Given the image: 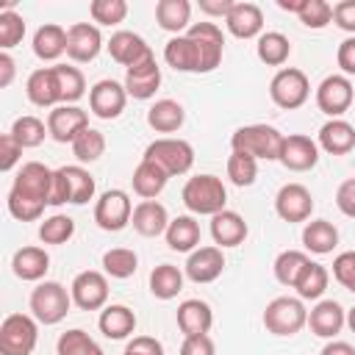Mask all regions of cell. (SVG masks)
I'll return each mask as SVG.
<instances>
[{
	"instance_id": "obj_1",
	"label": "cell",
	"mask_w": 355,
	"mask_h": 355,
	"mask_svg": "<svg viewBox=\"0 0 355 355\" xmlns=\"http://www.w3.org/2000/svg\"><path fill=\"white\" fill-rule=\"evenodd\" d=\"M183 205L197 216H214L227 205V189L216 175H194L180 191Z\"/></svg>"
},
{
	"instance_id": "obj_2",
	"label": "cell",
	"mask_w": 355,
	"mask_h": 355,
	"mask_svg": "<svg viewBox=\"0 0 355 355\" xmlns=\"http://www.w3.org/2000/svg\"><path fill=\"white\" fill-rule=\"evenodd\" d=\"M283 133L272 125H244L239 130H233L230 136V150L236 153H247L255 161H277L280 158V147H283Z\"/></svg>"
},
{
	"instance_id": "obj_3",
	"label": "cell",
	"mask_w": 355,
	"mask_h": 355,
	"mask_svg": "<svg viewBox=\"0 0 355 355\" xmlns=\"http://www.w3.org/2000/svg\"><path fill=\"white\" fill-rule=\"evenodd\" d=\"M94 197V178L89 175V169L69 164V166H58L53 172V194H50V205H86Z\"/></svg>"
},
{
	"instance_id": "obj_4",
	"label": "cell",
	"mask_w": 355,
	"mask_h": 355,
	"mask_svg": "<svg viewBox=\"0 0 355 355\" xmlns=\"http://www.w3.org/2000/svg\"><path fill=\"white\" fill-rule=\"evenodd\" d=\"M308 324V308L300 297H275L263 311V327L272 336H297Z\"/></svg>"
},
{
	"instance_id": "obj_5",
	"label": "cell",
	"mask_w": 355,
	"mask_h": 355,
	"mask_svg": "<svg viewBox=\"0 0 355 355\" xmlns=\"http://www.w3.org/2000/svg\"><path fill=\"white\" fill-rule=\"evenodd\" d=\"M72 308V294L55 283V280H44L31 291V313L39 324H58Z\"/></svg>"
},
{
	"instance_id": "obj_6",
	"label": "cell",
	"mask_w": 355,
	"mask_h": 355,
	"mask_svg": "<svg viewBox=\"0 0 355 355\" xmlns=\"http://www.w3.org/2000/svg\"><path fill=\"white\" fill-rule=\"evenodd\" d=\"M141 158L158 164L169 178H175V175H186L191 169V164H194V147L186 139L164 136V139L150 141Z\"/></svg>"
},
{
	"instance_id": "obj_7",
	"label": "cell",
	"mask_w": 355,
	"mask_h": 355,
	"mask_svg": "<svg viewBox=\"0 0 355 355\" xmlns=\"http://www.w3.org/2000/svg\"><path fill=\"white\" fill-rule=\"evenodd\" d=\"M39 341V322L28 313H8L0 324V355H31Z\"/></svg>"
},
{
	"instance_id": "obj_8",
	"label": "cell",
	"mask_w": 355,
	"mask_h": 355,
	"mask_svg": "<svg viewBox=\"0 0 355 355\" xmlns=\"http://www.w3.org/2000/svg\"><path fill=\"white\" fill-rule=\"evenodd\" d=\"M269 97L277 108L294 111L300 105H305V100L311 97V83L308 75L297 67H283L275 72L272 83H269Z\"/></svg>"
},
{
	"instance_id": "obj_9",
	"label": "cell",
	"mask_w": 355,
	"mask_h": 355,
	"mask_svg": "<svg viewBox=\"0 0 355 355\" xmlns=\"http://www.w3.org/2000/svg\"><path fill=\"white\" fill-rule=\"evenodd\" d=\"M53 172L50 166H44L42 161H28L19 166L14 183H11V194L17 197H25V200H33V202H42V205H50V194H53Z\"/></svg>"
},
{
	"instance_id": "obj_10",
	"label": "cell",
	"mask_w": 355,
	"mask_h": 355,
	"mask_svg": "<svg viewBox=\"0 0 355 355\" xmlns=\"http://www.w3.org/2000/svg\"><path fill=\"white\" fill-rule=\"evenodd\" d=\"M130 216H133V202L122 189H108L94 202V222L100 230L119 233L122 227L130 225Z\"/></svg>"
},
{
	"instance_id": "obj_11",
	"label": "cell",
	"mask_w": 355,
	"mask_h": 355,
	"mask_svg": "<svg viewBox=\"0 0 355 355\" xmlns=\"http://www.w3.org/2000/svg\"><path fill=\"white\" fill-rule=\"evenodd\" d=\"M186 36L197 44L200 53V72H214L222 64V53H225V36L222 28L216 22H191V28L186 31Z\"/></svg>"
},
{
	"instance_id": "obj_12",
	"label": "cell",
	"mask_w": 355,
	"mask_h": 355,
	"mask_svg": "<svg viewBox=\"0 0 355 355\" xmlns=\"http://www.w3.org/2000/svg\"><path fill=\"white\" fill-rule=\"evenodd\" d=\"M69 294L80 311H100L108 302V277L97 269L78 272L69 286Z\"/></svg>"
},
{
	"instance_id": "obj_13",
	"label": "cell",
	"mask_w": 355,
	"mask_h": 355,
	"mask_svg": "<svg viewBox=\"0 0 355 355\" xmlns=\"http://www.w3.org/2000/svg\"><path fill=\"white\" fill-rule=\"evenodd\" d=\"M352 80L347 75H327L316 86V105L330 119H341V114L352 105Z\"/></svg>"
},
{
	"instance_id": "obj_14",
	"label": "cell",
	"mask_w": 355,
	"mask_h": 355,
	"mask_svg": "<svg viewBox=\"0 0 355 355\" xmlns=\"http://www.w3.org/2000/svg\"><path fill=\"white\" fill-rule=\"evenodd\" d=\"M103 50V33L94 22H75L67 28V55L75 64H89Z\"/></svg>"
},
{
	"instance_id": "obj_15",
	"label": "cell",
	"mask_w": 355,
	"mask_h": 355,
	"mask_svg": "<svg viewBox=\"0 0 355 355\" xmlns=\"http://www.w3.org/2000/svg\"><path fill=\"white\" fill-rule=\"evenodd\" d=\"M125 103H128L125 83H116L111 78H103L89 89V108L100 119H116L125 111Z\"/></svg>"
},
{
	"instance_id": "obj_16",
	"label": "cell",
	"mask_w": 355,
	"mask_h": 355,
	"mask_svg": "<svg viewBox=\"0 0 355 355\" xmlns=\"http://www.w3.org/2000/svg\"><path fill=\"white\" fill-rule=\"evenodd\" d=\"M275 214L283 222H308L313 214V197L302 183H286L280 186L275 197Z\"/></svg>"
},
{
	"instance_id": "obj_17",
	"label": "cell",
	"mask_w": 355,
	"mask_h": 355,
	"mask_svg": "<svg viewBox=\"0 0 355 355\" xmlns=\"http://www.w3.org/2000/svg\"><path fill=\"white\" fill-rule=\"evenodd\" d=\"M89 128V114L78 105H55L47 114V130L58 144H72Z\"/></svg>"
},
{
	"instance_id": "obj_18",
	"label": "cell",
	"mask_w": 355,
	"mask_h": 355,
	"mask_svg": "<svg viewBox=\"0 0 355 355\" xmlns=\"http://www.w3.org/2000/svg\"><path fill=\"white\" fill-rule=\"evenodd\" d=\"M288 172H308L319 161V144L305 136V133H291L283 139L280 158H277Z\"/></svg>"
},
{
	"instance_id": "obj_19",
	"label": "cell",
	"mask_w": 355,
	"mask_h": 355,
	"mask_svg": "<svg viewBox=\"0 0 355 355\" xmlns=\"http://www.w3.org/2000/svg\"><path fill=\"white\" fill-rule=\"evenodd\" d=\"M158 86H161V67H158L155 55H150V58H144V61H139V64L125 69V92H128V97L150 100V97H155Z\"/></svg>"
},
{
	"instance_id": "obj_20",
	"label": "cell",
	"mask_w": 355,
	"mask_h": 355,
	"mask_svg": "<svg viewBox=\"0 0 355 355\" xmlns=\"http://www.w3.org/2000/svg\"><path fill=\"white\" fill-rule=\"evenodd\" d=\"M183 272L191 283H214L225 272L222 247H197L194 252H189Z\"/></svg>"
},
{
	"instance_id": "obj_21",
	"label": "cell",
	"mask_w": 355,
	"mask_h": 355,
	"mask_svg": "<svg viewBox=\"0 0 355 355\" xmlns=\"http://www.w3.org/2000/svg\"><path fill=\"white\" fill-rule=\"evenodd\" d=\"M347 324V311L336 300H319L308 311V327L319 338H336Z\"/></svg>"
},
{
	"instance_id": "obj_22",
	"label": "cell",
	"mask_w": 355,
	"mask_h": 355,
	"mask_svg": "<svg viewBox=\"0 0 355 355\" xmlns=\"http://www.w3.org/2000/svg\"><path fill=\"white\" fill-rule=\"evenodd\" d=\"M105 47H108L111 58H114L116 64H122L125 69L153 55L150 44H147L139 33H133V31H116V33H111V39H108Z\"/></svg>"
},
{
	"instance_id": "obj_23",
	"label": "cell",
	"mask_w": 355,
	"mask_h": 355,
	"mask_svg": "<svg viewBox=\"0 0 355 355\" xmlns=\"http://www.w3.org/2000/svg\"><path fill=\"white\" fill-rule=\"evenodd\" d=\"M25 94L33 105L39 108H55L61 105V92H58V78H55V69L53 67H42V69H33L28 75V83H25Z\"/></svg>"
},
{
	"instance_id": "obj_24",
	"label": "cell",
	"mask_w": 355,
	"mask_h": 355,
	"mask_svg": "<svg viewBox=\"0 0 355 355\" xmlns=\"http://www.w3.org/2000/svg\"><path fill=\"white\" fill-rule=\"evenodd\" d=\"M169 222H172V219H169L166 208H164L158 200H141V202L133 208V216H130L133 230H136L139 236H144V239H155V236L166 233Z\"/></svg>"
},
{
	"instance_id": "obj_25",
	"label": "cell",
	"mask_w": 355,
	"mask_h": 355,
	"mask_svg": "<svg viewBox=\"0 0 355 355\" xmlns=\"http://www.w3.org/2000/svg\"><path fill=\"white\" fill-rule=\"evenodd\" d=\"M225 25L236 39H255L263 33V11L255 3H233Z\"/></svg>"
},
{
	"instance_id": "obj_26",
	"label": "cell",
	"mask_w": 355,
	"mask_h": 355,
	"mask_svg": "<svg viewBox=\"0 0 355 355\" xmlns=\"http://www.w3.org/2000/svg\"><path fill=\"white\" fill-rule=\"evenodd\" d=\"M211 324H214V311L205 300L191 297L178 305V327L183 336H208Z\"/></svg>"
},
{
	"instance_id": "obj_27",
	"label": "cell",
	"mask_w": 355,
	"mask_h": 355,
	"mask_svg": "<svg viewBox=\"0 0 355 355\" xmlns=\"http://www.w3.org/2000/svg\"><path fill=\"white\" fill-rule=\"evenodd\" d=\"M247 233H250V227H247L244 216L230 208L211 216V236H214L216 247H239L247 239Z\"/></svg>"
},
{
	"instance_id": "obj_28",
	"label": "cell",
	"mask_w": 355,
	"mask_h": 355,
	"mask_svg": "<svg viewBox=\"0 0 355 355\" xmlns=\"http://www.w3.org/2000/svg\"><path fill=\"white\" fill-rule=\"evenodd\" d=\"M316 144H319V150H324L330 155H347L355 150V128L347 119H327L319 128Z\"/></svg>"
},
{
	"instance_id": "obj_29",
	"label": "cell",
	"mask_w": 355,
	"mask_h": 355,
	"mask_svg": "<svg viewBox=\"0 0 355 355\" xmlns=\"http://www.w3.org/2000/svg\"><path fill=\"white\" fill-rule=\"evenodd\" d=\"M11 269H14V275L19 277V280H28V283H36V280H42L44 275H47V269H50V255H47V250H42V247H19L17 252H14V258H11Z\"/></svg>"
},
{
	"instance_id": "obj_30",
	"label": "cell",
	"mask_w": 355,
	"mask_h": 355,
	"mask_svg": "<svg viewBox=\"0 0 355 355\" xmlns=\"http://www.w3.org/2000/svg\"><path fill=\"white\" fill-rule=\"evenodd\" d=\"M97 327L105 338L111 341H119V338H128L133 336L136 330V313L128 308V305H105L100 311V319H97Z\"/></svg>"
},
{
	"instance_id": "obj_31",
	"label": "cell",
	"mask_w": 355,
	"mask_h": 355,
	"mask_svg": "<svg viewBox=\"0 0 355 355\" xmlns=\"http://www.w3.org/2000/svg\"><path fill=\"white\" fill-rule=\"evenodd\" d=\"M302 244L313 255H330L338 247V230L327 219H311L302 227Z\"/></svg>"
},
{
	"instance_id": "obj_32",
	"label": "cell",
	"mask_w": 355,
	"mask_h": 355,
	"mask_svg": "<svg viewBox=\"0 0 355 355\" xmlns=\"http://www.w3.org/2000/svg\"><path fill=\"white\" fill-rule=\"evenodd\" d=\"M155 22H158V28L180 36V31L191 28V3L189 0H158Z\"/></svg>"
},
{
	"instance_id": "obj_33",
	"label": "cell",
	"mask_w": 355,
	"mask_h": 355,
	"mask_svg": "<svg viewBox=\"0 0 355 355\" xmlns=\"http://www.w3.org/2000/svg\"><path fill=\"white\" fill-rule=\"evenodd\" d=\"M164 61L178 69V72H200V53H197V44L180 33V36H172L164 47Z\"/></svg>"
},
{
	"instance_id": "obj_34",
	"label": "cell",
	"mask_w": 355,
	"mask_h": 355,
	"mask_svg": "<svg viewBox=\"0 0 355 355\" xmlns=\"http://www.w3.org/2000/svg\"><path fill=\"white\" fill-rule=\"evenodd\" d=\"M166 180H169V175H166L158 164H153V161H147V158L139 161V166L133 169V178H130L133 191H136L141 200H155V197L164 191Z\"/></svg>"
},
{
	"instance_id": "obj_35",
	"label": "cell",
	"mask_w": 355,
	"mask_h": 355,
	"mask_svg": "<svg viewBox=\"0 0 355 355\" xmlns=\"http://www.w3.org/2000/svg\"><path fill=\"white\" fill-rule=\"evenodd\" d=\"M164 236H166L169 250H175V252H194L200 247V222L194 216H189V214L175 216Z\"/></svg>"
},
{
	"instance_id": "obj_36",
	"label": "cell",
	"mask_w": 355,
	"mask_h": 355,
	"mask_svg": "<svg viewBox=\"0 0 355 355\" xmlns=\"http://www.w3.org/2000/svg\"><path fill=\"white\" fill-rule=\"evenodd\" d=\"M186 122V111L178 100H155L147 111V125L155 133H175Z\"/></svg>"
},
{
	"instance_id": "obj_37",
	"label": "cell",
	"mask_w": 355,
	"mask_h": 355,
	"mask_svg": "<svg viewBox=\"0 0 355 355\" xmlns=\"http://www.w3.org/2000/svg\"><path fill=\"white\" fill-rule=\"evenodd\" d=\"M67 53V31L55 22H47L42 25L36 33H33V55L42 58V61H55Z\"/></svg>"
},
{
	"instance_id": "obj_38",
	"label": "cell",
	"mask_w": 355,
	"mask_h": 355,
	"mask_svg": "<svg viewBox=\"0 0 355 355\" xmlns=\"http://www.w3.org/2000/svg\"><path fill=\"white\" fill-rule=\"evenodd\" d=\"M255 53L266 67H283L288 61V55H291V42L280 31H266V33L258 36Z\"/></svg>"
},
{
	"instance_id": "obj_39",
	"label": "cell",
	"mask_w": 355,
	"mask_h": 355,
	"mask_svg": "<svg viewBox=\"0 0 355 355\" xmlns=\"http://www.w3.org/2000/svg\"><path fill=\"white\" fill-rule=\"evenodd\" d=\"M183 275L175 263H158L153 272H150V291L153 297L158 300H175L183 288Z\"/></svg>"
},
{
	"instance_id": "obj_40",
	"label": "cell",
	"mask_w": 355,
	"mask_h": 355,
	"mask_svg": "<svg viewBox=\"0 0 355 355\" xmlns=\"http://www.w3.org/2000/svg\"><path fill=\"white\" fill-rule=\"evenodd\" d=\"M308 255L302 252V250H283L277 258H275V280L280 283V286H286V288H294L297 286V280H300V275H302V269L308 266Z\"/></svg>"
},
{
	"instance_id": "obj_41",
	"label": "cell",
	"mask_w": 355,
	"mask_h": 355,
	"mask_svg": "<svg viewBox=\"0 0 355 355\" xmlns=\"http://www.w3.org/2000/svg\"><path fill=\"white\" fill-rule=\"evenodd\" d=\"M55 78H58V92H61V105H75L86 94V78L78 67L69 64H55Z\"/></svg>"
},
{
	"instance_id": "obj_42",
	"label": "cell",
	"mask_w": 355,
	"mask_h": 355,
	"mask_svg": "<svg viewBox=\"0 0 355 355\" xmlns=\"http://www.w3.org/2000/svg\"><path fill=\"white\" fill-rule=\"evenodd\" d=\"M327 283H330V272L316 263V261H308V266L302 269L300 280H297V297L300 300H319L324 291H327Z\"/></svg>"
},
{
	"instance_id": "obj_43",
	"label": "cell",
	"mask_w": 355,
	"mask_h": 355,
	"mask_svg": "<svg viewBox=\"0 0 355 355\" xmlns=\"http://www.w3.org/2000/svg\"><path fill=\"white\" fill-rule=\"evenodd\" d=\"M8 133H11V136L19 141V147H22V150H28V147H39V144L44 141V136H50L47 125H44L39 116H33V114L17 116Z\"/></svg>"
},
{
	"instance_id": "obj_44",
	"label": "cell",
	"mask_w": 355,
	"mask_h": 355,
	"mask_svg": "<svg viewBox=\"0 0 355 355\" xmlns=\"http://www.w3.org/2000/svg\"><path fill=\"white\" fill-rule=\"evenodd\" d=\"M139 266V255L128 247H114L103 252V272L116 280H128Z\"/></svg>"
},
{
	"instance_id": "obj_45",
	"label": "cell",
	"mask_w": 355,
	"mask_h": 355,
	"mask_svg": "<svg viewBox=\"0 0 355 355\" xmlns=\"http://www.w3.org/2000/svg\"><path fill=\"white\" fill-rule=\"evenodd\" d=\"M55 352L58 355H103L97 341L80 327H72V330L61 333L58 341H55Z\"/></svg>"
},
{
	"instance_id": "obj_46",
	"label": "cell",
	"mask_w": 355,
	"mask_h": 355,
	"mask_svg": "<svg viewBox=\"0 0 355 355\" xmlns=\"http://www.w3.org/2000/svg\"><path fill=\"white\" fill-rule=\"evenodd\" d=\"M75 236V219L67 214H53L39 225V239L44 244H67Z\"/></svg>"
},
{
	"instance_id": "obj_47",
	"label": "cell",
	"mask_w": 355,
	"mask_h": 355,
	"mask_svg": "<svg viewBox=\"0 0 355 355\" xmlns=\"http://www.w3.org/2000/svg\"><path fill=\"white\" fill-rule=\"evenodd\" d=\"M105 153V136L97 128H86L75 141H72V155L80 164H92Z\"/></svg>"
},
{
	"instance_id": "obj_48",
	"label": "cell",
	"mask_w": 355,
	"mask_h": 355,
	"mask_svg": "<svg viewBox=\"0 0 355 355\" xmlns=\"http://www.w3.org/2000/svg\"><path fill=\"white\" fill-rule=\"evenodd\" d=\"M227 178H230V183L239 186V189L252 186L255 178H258V161H255L252 155H247V153H236V150H233L230 158H227Z\"/></svg>"
},
{
	"instance_id": "obj_49",
	"label": "cell",
	"mask_w": 355,
	"mask_h": 355,
	"mask_svg": "<svg viewBox=\"0 0 355 355\" xmlns=\"http://www.w3.org/2000/svg\"><path fill=\"white\" fill-rule=\"evenodd\" d=\"M25 36V19L22 14H17L14 8H3L0 11V47L3 53H8L11 47H17Z\"/></svg>"
},
{
	"instance_id": "obj_50",
	"label": "cell",
	"mask_w": 355,
	"mask_h": 355,
	"mask_svg": "<svg viewBox=\"0 0 355 355\" xmlns=\"http://www.w3.org/2000/svg\"><path fill=\"white\" fill-rule=\"evenodd\" d=\"M89 14L97 25H119L128 17V3L125 0H92Z\"/></svg>"
},
{
	"instance_id": "obj_51",
	"label": "cell",
	"mask_w": 355,
	"mask_h": 355,
	"mask_svg": "<svg viewBox=\"0 0 355 355\" xmlns=\"http://www.w3.org/2000/svg\"><path fill=\"white\" fill-rule=\"evenodd\" d=\"M297 17H300V22H302L305 28L322 31L324 25L333 22V6H330L327 0H305L302 11H300Z\"/></svg>"
},
{
	"instance_id": "obj_52",
	"label": "cell",
	"mask_w": 355,
	"mask_h": 355,
	"mask_svg": "<svg viewBox=\"0 0 355 355\" xmlns=\"http://www.w3.org/2000/svg\"><path fill=\"white\" fill-rule=\"evenodd\" d=\"M6 205H8V214L19 222H36L42 214H44V205L42 202H33V200H25V197H17L8 191L6 197Z\"/></svg>"
},
{
	"instance_id": "obj_53",
	"label": "cell",
	"mask_w": 355,
	"mask_h": 355,
	"mask_svg": "<svg viewBox=\"0 0 355 355\" xmlns=\"http://www.w3.org/2000/svg\"><path fill=\"white\" fill-rule=\"evenodd\" d=\"M333 277L355 294V250H347V252H338L333 258Z\"/></svg>"
},
{
	"instance_id": "obj_54",
	"label": "cell",
	"mask_w": 355,
	"mask_h": 355,
	"mask_svg": "<svg viewBox=\"0 0 355 355\" xmlns=\"http://www.w3.org/2000/svg\"><path fill=\"white\" fill-rule=\"evenodd\" d=\"M19 155H22L19 141L11 133H3L0 136V169L3 172H11L17 166V161H19Z\"/></svg>"
},
{
	"instance_id": "obj_55",
	"label": "cell",
	"mask_w": 355,
	"mask_h": 355,
	"mask_svg": "<svg viewBox=\"0 0 355 355\" xmlns=\"http://www.w3.org/2000/svg\"><path fill=\"white\" fill-rule=\"evenodd\" d=\"M122 355H164V344L153 336H133Z\"/></svg>"
},
{
	"instance_id": "obj_56",
	"label": "cell",
	"mask_w": 355,
	"mask_h": 355,
	"mask_svg": "<svg viewBox=\"0 0 355 355\" xmlns=\"http://www.w3.org/2000/svg\"><path fill=\"white\" fill-rule=\"evenodd\" d=\"M180 355H216V344L211 336H186L180 344Z\"/></svg>"
},
{
	"instance_id": "obj_57",
	"label": "cell",
	"mask_w": 355,
	"mask_h": 355,
	"mask_svg": "<svg viewBox=\"0 0 355 355\" xmlns=\"http://www.w3.org/2000/svg\"><path fill=\"white\" fill-rule=\"evenodd\" d=\"M336 205L344 216L355 219V178H347L338 189H336Z\"/></svg>"
},
{
	"instance_id": "obj_58",
	"label": "cell",
	"mask_w": 355,
	"mask_h": 355,
	"mask_svg": "<svg viewBox=\"0 0 355 355\" xmlns=\"http://www.w3.org/2000/svg\"><path fill=\"white\" fill-rule=\"evenodd\" d=\"M333 22L347 31V33H355V0H341L333 6Z\"/></svg>"
},
{
	"instance_id": "obj_59",
	"label": "cell",
	"mask_w": 355,
	"mask_h": 355,
	"mask_svg": "<svg viewBox=\"0 0 355 355\" xmlns=\"http://www.w3.org/2000/svg\"><path fill=\"white\" fill-rule=\"evenodd\" d=\"M336 61H338V67H341V72H344L347 78L355 75V36H349V39H344V42L338 44Z\"/></svg>"
},
{
	"instance_id": "obj_60",
	"label": "cell",
	"mask_w": 355,
	"mask_h": 355,
	"mask_svg": "<svg viewBox=\"0 0 355 355\" xmlns=\"http://www.w3.org/2000/svg\"><path fill=\"white\" fill-rule=\"evenodd\" d=\"M233 8V0H200V11L208 17H227Z\"/></svg>"
},
{
	"instance_id": "obj_61",
	"label": "cell",
	"mask_w": 355,
	"mask_h": 355,
	"mask_svg": "<svg viewBox=\"0 0 355 355\" xmlns=\"http://www.w3.org/2000/svg\"><path fill=\"white\" fill-rule=\"evenodd\" d=\"M14 58L8 55V53H0V86L6 89V86H11V80H14Z\"/></svg>"
},
{
	"instance_id": "obj_62",
	"label": "cell",
	"mask_w": 355,
	"mask_h": 355,
	"mask_svg": "<svg viewBox=\"0 0 355 355\" xmlns=\"http://www.w3.org/2000/svg\"><path fill=\"white\" fill-rule=\"evenodd\" d=\"M319 355H355V347L347 344V341H336V338H330V341L322 347Z\"/></svg>"
},
{
	"instance_id": "obj_63",
	"label": "cell",
	"mask_w": 355,
	"mask_h": 355,
	"mask_svg": "<svg viewBox=\"0 0 355 355\" xmlns=\"http://www.w3.org/2000/svg\"><path fill=\"white\" fill-rule=\"evenodd\" d=\"M302 6H305V0H277V8H283V11H294V14H300Z\"/></svg>"
},
{
	"instance_id": "obj_64",
	"label": "cell",
	"mask_w": 355,
	"mask_h": 355,
	"mask_svg": "<svg viewBox=\"0 0 355 355\" xmlns=\"http://www.w3.org/2000/svg\"><path fill=\"white\" fill-rule=\"evenodd\" d=\"M347 324H349V330L355 333V305H352V308L347 311Z\"/></svg>"
}]
</instances>
